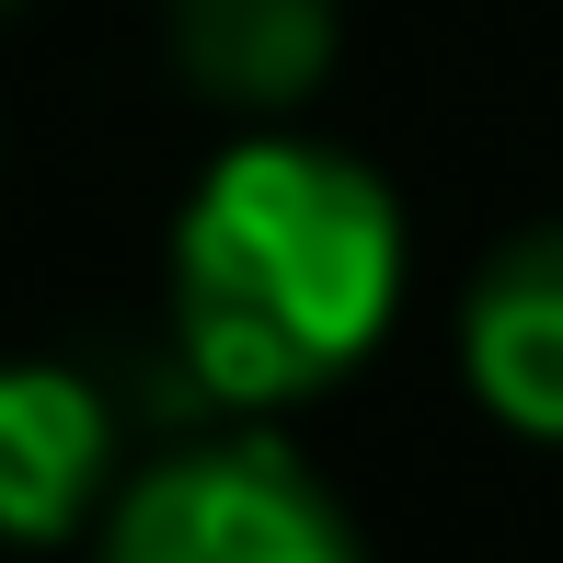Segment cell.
Listing matches in <instances>:
<instances>
[{
	"mask_svg": "<svg viewBox=\"0 0 563 563\" xmlns=\"http://www.w3.org/2000/svg\"><path fill=\"white\" fill-rule=\"evenodd\" d=\"M334 0H162V46L185 92H208L242 126H288L334 69Z\"/></svg>",
	"mask_w": 563,
	"mask_h": 563,
	"instance_id": "5",
	"label": "cell"
},
{
	"mask_svg": "<svg viewBox=\"0 0 563 563\" xmlns=\"http://www.w3.org/2000/svg\"><path fill=\"white\" fill-rule=\"evenodd\" d=\"M460 379L529 449H563V219L518 230L460 299Z\"/></svg>",
	"mask_w": 563,
	"mask_h": 563,
	"instance_id": "3",
	"label": "cell"
},
{
	"mask_svg": "<svg viewBox=\"0 0 563 563\" xmlns=\"http://www.w3.org/2000/svg\"><path fill=\"white\" fill-rule=\"evenodd\" d=\"M92 563H368V552L288 438H208L150 460L104 506Z\"/></svg>",
	"mask_w": 563,
	"mask_h": 563,
	"instance_id": "2",
	"label": "cell"
},
{
	"mask_svg": "<svg viewBox=\"0 0 563 563\" xmlns=\"http://www.w3.org/2000/svg\"><path fill=\"white\" fill-rule=\"evenodd\" d=\"M402 276V196L356 150L242 126L173 219V345L230 415H288L379 356Z\"/></svg>",
	"mask_w": 563,
	"mask_h": 563,
	"instance_id": "1",
	"label": "cell"
},
{
	"mask_svg": "<svg viewBox=\"0 0 563 563\" xmlns=\"http://www.w3.org/2000/svg\"><path fill=\"white\" fill-rule=\"evenodd\" d=\"M115 415L81 368L58 356H23L0 379V518L23 552H58L92 506H115Z\"/></svg>",
	"mask_w": 563,
	"mask_h": 563,
	"instance_id": "4",
	"label": "cell"
}]
</instances>
